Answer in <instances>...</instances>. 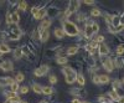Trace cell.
Listing matches in <instances>:
<instances>
[{"label": "cell", "instance_id": "cell-1", "mask_svg": "<svg viewBox=\"0 0 124 103\" xmlns=\"http://www.w3.org/2000/svg\"><path fill=\"white\" fill-rule=\"evenodd\" d=\"M63 31L66 32V35L68 36H77L78 35V27L75 23L72 21H68V20H66V21H63Z\"/></svg>", "mask_w": 124, "mask_h": 103}, {"label": "cell", "instance_id": "cell-2", "mask_svg": "<svg viewBox=\"0 0 124 103\" xmlns=\"http://www.w3.org/2000/svg\"><path fill=\"white\" fill-rule=\"evenodd\" d=\"M102 65H103V68H106L108 72H112L114 70V63H113L112 58H109V57H103L102 58Z\"/></svg>", "mask_w": 124, "mask_h": 103}, {"label": "cell", "instance_id": "cell-3", "mask_svg": "<svg viewBox=\"0 0 124 103\" xmlns=\"http://www.w3.org/2000/svg\"><path fill=\"white\" fill-rule=\"evenodd\" d=\"M48 70H50V67L48 66H46V65H42L41 67H39V68H36L35 71H34V75L36 76V77H42V76H45L47 72H48Z\"/></svg>", "mask_w": 124, "mask_h": 103}, {"label": "cell", "instance_id": "cell-4", "mask_svg": "<svg viewBox=\"0 0 124 103\" xmlns=\"http://www.w3.org/2000/svg\"><path fill=\"white\" fill-rule=\"evenodd\" d=\"M98 54H99L101 57L107 56V55L109 54V48H108V46H107L106 44H101V45L98 46Z\"/></svg>", "mask_w": 124, "mask_h": 103}, {"label": "cell", "instance_id": "cell-5", "mask_svg": "<svg viewBox=\"0 0 124 103\" xmlns=\"http://www.w3.org/2000/svg\"><path fill=\"white\" fill-rule=\"evenodd\" d=\"M0 68H1L3 71H5V72H8V71H13L14 65H13L11 61H4V62L0 63Z\"/></svg>", "mask_w": 124, "mask_h": 103}, {"label": "cell", "instance_id": "cell-6", "mask_svg": "<svg viewBox=\"0 0 124 103\" xmlns=\"http://www.w3.org/2000/svg\"><path fill=\"white\" fill-rule=\"evenodd\" d=\"M54 34H55V36H56L57 40H62V39L66 36V32L63 31V29H62V27H57V29H55Z\"/></svg>", "mask_w": 124, "mask_h": 103}, {"label": "cell", "instance_id": "cell-7", "mask_svg": "<svg viewBox=\"0 0 124 103\" xmlns=\"http://www.w3.org/2000/svg\"><path fill=\"white\" fill-rule=\"evenodd\" d=\"M63 73H65L66 77H75V78H77V73L70 67H65L63 68Z\"/></svg>", "mask_w": 124, "mask_h": 103}, {"label": "cell", "instance_id": "cell-8", "mask_svg": "<svg viewBox=\"0 0 124 103\" xmlns=\"http://www.w3.org/2000/svg\"><path fill=\"white\" fill-rule=\"evenodd\" d=\"M40 31V30H39ZM50 37V32H48V30H42V31H40V40L42 41V42H46V41L48 40Z\"/></svg>", "mask_w": 124, "mask_h": 103}, {"label": "cell", "instance_id": "cell-9", "mask_svg": "<svg viewBox=\"0 0 124 103\" xmlns=\"http://www.w3.org/2000/svg\"><path fill=\"white\" fill-rule=\"evenodd\" d=\"M51 24H52V21H51L50 19L44 20V21L41 23V25H40V31H42V30H48V27H50Z\"/></svg>", "mask_w": 124, "mask_h": 103}, {"label": "cell", "instance_id": "cell-10", "mask_svg": "<svg viewBox=\"0 0 124 103\" xmlns=\"http://www.w3.org/2000/svg\"><path fill=\"white\" fill-rule=\"evenodd\" d=\"M79 5H81V3H79V1H70L68 10H70L71 13H73V11H76V10H78Z\"/></svg>", "mask_w": 124, "mask_h": 103}, {"label": "cell", "instance_id": "cell-11", "mask_svg": "<svg viewBox=\"0 0 124 103\" xmlns=\"http://www.w3.org/2000/svg\"><path fill=\"white\" fill-rule=\"evenodd\" d=\"M85 35L87 39H91L93 36V29H92V24H88L85 29Z\"/></svg>", "mask_w": 124, "mask_h": 103}, {"label": "cell", "instance_id": "cell-12", "mask_svg": "<svg viewBox=\"0 0 124 103\" xmlns=\"http://www.w3.org/2000/svg\"><path fill=\"white\" fill-rule=\"evenodd\" d=\"M46 15H47V10L46 9H40V11L37 13V15L35 16V19L36 20H42V19H45Z\"/></svg>", "mask_w": 124, "mask_h": 103}, {"label": "cell", "instance_id": "cell-13", "mask_svg": "<svg viewBox=\"0 0 124 103\" xmlns=\"http://www.w3.org/2000/svg\"><path fill=\"white\" fill-rule=\"evenodd\" d=\"M108 96H109V98H110L112 101H116V102H118V99L120 98V96L118 95V92H117V91H114V89L110 91L109 93H108Z\"/></svg>", "mask_w": 124, "mask_h": 103}, {"label": "cell", "instance_id": "cell-14", "mask_svg": "<svg viewBox=\"0 0 124 103\" xmlns=\"http://www.w3.org/2000/svg\"><path fill=\"white\" fill-rule=\"evenodd\" d=\"M14 82L13 78H10V77H3V78H0V85L1 86H6V85H11Z\"/></svg>", "mask_w": 124, "mask_h": 103}, {"label": "cell", "instance_id": "cell-15", "mask_svg": "<svg viewBox=\"0 0 124 103\" xmlns=\"http://www.w3.org/2000/svg\"><path fill=\"white\" fill-rule=\"evenodd\" d=\"M113 63H114V66L117 68H122L124 66V60L122 57H118V58H116L114 61H113Z\"/></svg>", "mask_w": 124, "mask_h": 103}, {"label": "cell", "instance_id": "cell-16", "mask_svg": "<svg viewBox=\"0 0 124 103\" xmlns=\"http://www.w3.org/2000/svg\"><path fill=\"white\" fill-rule=\"evenodd\" d=\"M77 52H78V47H77V46H71V47L67 48V55H68V56H73V55H76Z\"/></svg>", "mask_w": 124, "mask_h": 103}, {"label": "cell", "instance_id": "cell-17", "mask_svg": "<svg viewBox=\"0 0 124 103\" xmlns=\"http://www.w3.org/2000/svg\"><path fill=\"white\" fill-rule=\"evenodd\" d=\"M0 51H1L3 54H8L11 51V48H10V46L6 45V44H0Z\"/></svg>", "mask_w": 124, "mask_h": 103}, {"label": "cell", "instance_id": "cell-18", "mask_svg": "<svg viewBox=\"0 0 124 103\" xmlns=\"http://www.w3.org/2000/svg\"><path fill=\"white\" fill-rule=\"evenodd\" d=\"M11 19H13V24H19V21H20V15H19V13H17V11L11 13Z\"/></svg>", "mask_w": 124, "mask_h": 103}, {"label": "cell", "instance_id": "cell-19", "mask_svg": "<svg viewBox=\"0 0 124 103\" xmlns=\"http://www.w3.org/2000/svg\"><path fill=\"white\" fill-rule=\"evenodd\" d=\"M112 25L114 26V27H118V26L120 25V17L117 16V15L113 16V19H112Z\"/></svg>", "mask_w": 124, "mask_h": 103}, {"label": "cell", "instance_id": "cell-20", "mask_svg": "<svg viewBox=\"0 0 124 103\" xmlns=\"http://www.w3.org/2000/svg\"><path fill=\"white\" fill-rule=\"evenodd\" d=\"M42 93L45 95V96H51L54 93V89H52V87H42Z\"/></svg>", "mask_w": 124, "mask_h": 103}, {"label": "cell", "instance_id": "cell-21", "mask_svg": "<svg viewBox=\"0 0 124 103\" xmlns=\"http://www.w3.org/2000/svg\"><path fill=\"white\" fill-rule=\"evenodd\" d=\"M32 91L35 93H42V86H40L39 83H34L32 85Z\"/></svg>", "mask_w": 124, "mask_h": 103}, {"label": "cell", "instance_id": "cell-22", "mask_svg": "<svg viewBox=\"0 0 124 103\" xmlns=\"http://www.w3.org/2000/svg\"><path fill=\"white\" fill-rule=\"evenodd\" d=\"M23 48H16L15 51H14V57L16 58V60H19V58H21L23 57Z\"/></svg>", "mask_w": 124, "mask_h": 103}, {"label": "cell", "instance_id": "cell-23", "mask_svg": "<svg viewBox=\"0 0 124 103\" xmlns=\"http://www.w3.org/2000/svg\"><path fill=\"white\" fill-rule=\"evenodd\" d=\"M108 82H109V77L107 75H101L99 76V83L106 85V83H108Z\"/></svg>", "mask_w": 124, "mask_h": 103}, {"label": "cell", "instance_id": "cell-24", "mask_svg": "<svg viewBox=\"0 0 124 103\" xmlns=\"http://www.w3.org/2000/svg\"><path fill=\"white\" fill-rule=\"evenodd\" d=\"M98 102H101V103H110L112 99L109 98V96H101L98 98Z\"/></svg>", "mask_w": 124, "mask_h": 103}, {"label": "cell", "instance_id": "cell-25", "mask_svg": "<svg viewBox=\"0 0 124 103\" xmlns=\"http://www.w3.org/2000/svg\"><path fill=\"white\" fill-rule=\"evenodd\" d=\"M25 79V77H24V73H21V72H17L16 73V76H15V81L17 82V83H20V82H23Z\"/></svg>", "mask_w": 124, "mask_h": 103}, {"label": "cell", "instance_id": "cell-26", "mask_svg": "<svg viewBox=\"0 0 124 103\" xmlns=\"http://www.w3.org/2000/svg\"><path fill=\"white\" fill-rule=\"evenodd\" d=\"M10 88H11V91H13V92H16V93H17V91L20 89V86H19V83H17L16 81H14L13 83L10 85Z\"/></svg>", "mask_w": 124, "mask_h": 103}, {"label": "cell", "instance_id": "cell-27", "mask_svg": "<svg viewBox=\"0 0 124 103\" xmlns=\"http://www.w3.org/2000/svg\"><path fill=\"white\" fill-rule=\"evenodd\" d=\"M76 81L78 82L81 86H83V85H85V82H86V81H85V76L82 75V73H78V75H77V79H76Z\"/></svg>", "mask_w": 124, "mask_h": 103}, {"label": "cell", "instance_id": "cell-28", "mask_svg": "<svg viewBox=\"0 0 124 103\" xmlns=\"http://www.w3.org/2000/svg\"><path fill=\"white\" fill-rule=\"evenodd\" d=\"M5 96L8 97V99H10V98L16 97V96H17V93H16V92H13V91H8V92H5Z\"/></svg>", "mask_w": 124, "mask_h": 103}, {"label": "cell", "instance_id": "cell-29", "mask_svg": "<svg viewBox=\"0 0 124 103\" xmlns=\"http://www.w3.org/2000/svg\"><path fill=\"white\" fill-rule=\"evenodd\" d=\"M67 57H57L56 58V61H57V63L58 65H65V63H67Z\"/></svg>", "mask_w": 124, "mask_h": 103}, {"label": "cell", "instance_id": "cell-30", "mask_svg": "<svg viewBox=\"0 0 124 103\" xmlns=\"http://www.w3.org/2000/svg\"><path fill=\"white\" fill-rule=\"evenodd\" d=\"M27 8V3L26 1H19V9L21 10V11H25Z\"/></svg>", "mask_w": 124, "mask_h": 103}, {"label": "cell", "instance_id": "cell-31", "mask_svg": "<svg viewBox=\"0 0 124 103\" xmlns=\"http://www.w3.org/2000/svg\"><path fill=\"white\" fill-rule=\"evenodd\" d=\"M116 52H117V55H123L124 54V45H119L118 47H117V50H116Z\"/></svg>", "mask_w": 124, "mask_h": 103}, {"label": "cell", "instance_id": "cell-32", "mask_svg": "<svg viewBox=\"0 0 124 103\" xmlns=\"http://www.w3.org/2000/svg\"><path fill=\"white\" fill-rule=\"evenodd\" d=\"M5 21H6V24H8V25H11V24H13V19H11V14H10V13H8V14H6V19H5Z\"/></svg>", "mask_w": 124, "mask_h": 103}, {"label": "cell", "instance_id": "cell-33", "mask_svg": "<svg viewBox=\"0 0 124 103\" xmlns=\"http://www.w3.org/2000/svg\"><path fill=\"white\" fill-rule=\"evenodd\" d=\"M91 15H92V16H94V17H97V16H99V15H101V11H99L98 9H92Z\"/></svg>", "mask_w": 124, "mask_h": 103}, {"label": "cell", "instance_id": "cell-34", "mask_svg": "<svg viewBox=\"0 0 124 103\" xmlns=\"http://www.w3.org/2000/svg\"><path fill=\"white\" fill-rule=\"evenodd\" d=\"M120 87H122V83H120L119 81H114V82H113V88H114V91H117Z\"/></svg>", "mask_w": 124, "mask_h": 103}, {"label": "cell", "instance_id": "cell-35", "mask_svg": "<svg viewBox=\"0 0 124 103\" xmlns=\"http://www.w3.org/2000/svg\"><path fill=\"white\" fill-rule=\"evenodd\" d=\"M29 92V87L27 86H23V87H20V93L21 95H26Z\"/></svg>", "mask_w": 124, "mask_h": 103}, {"label": "cell", "instance_id": "cell-36", "mask_svg": "<svg viewBox=\"0 0 124 103\" xmlns=\"http://www.w3.org/2000/svg\"><path fill=\"white\" fill-rule=\"evenodd\" d=\"M92 29H93V34H96V32H98V30H99V25L97 23H93L92 24Z\"/></svg>", "mask_w": 124, "mask_h": 103}, {"label": "cell", "instance_id": "cell-37", "mask_svg": "<svg viewBox=\"0 0 124 103\" xmlns=\"http://www.w3.org/2000/svg\"><path fill=\"white\" fill-rule=\"evenodd\" d=\"M9 101L11 102V103H21V99H20L19 96H16V97H14V98H10Z\"/></svg>", "mask_w": 124, "mask_h": 103}, {"label": "cell", "instance_id": "cell-38", "mask_svg": "<svg viewBox=\"0 0 124 103\" xmlns=\"http://www.w3.org/2000/svg\"><path fill=\"white\" fill-rule=\"evenodd\" d=\"M39 11H40V8H37V6H34L32 9H31V14H32L34 16H36Z\"/></svg>", "mask_w": 124, "mask_h": 103}, {"label": "cell", "instance_id": "cell-39", "mask_svg": "<svg viewBox=\"0 0 124 103\" xmlns=\"http://www.w3.org/2000/svg\"><path fill=\"white\" fill-rule=\"evenodd\" d=\"M11 32L15 34V35H17V36H21V34H23V32H21V30L17 29V27H16V29H13V30H11Z\"/></svg>", "mask_w": 124, "mask_h": 103}, {"label": "cell", "instance_id": "cell-40", "mask_svg": "<svg viewBox=\"0 0 124 103\" xmlns=\"http://www.w3.org/2000/svg\"><path fill=\"white\" fill-rule=\"evenodd\" d=\"M9 39H10V40H19L20 36H17V35H15V34H13V32H10V34H9Z\"/></svg>", "mask_w": 124, "mask_h": 103}, {"label": "cell", "instance_id": "cell-41", "mask_svg": "<svg viewBox=\"0 0 124 103\" xmlns=\"http://www.w3.org/2000/svg\"><path fill=\"white\" fill-rule=\"evenodd\" d=\"M48 81H50V83H56L57 82V78H56V76H50V78H48Z\"/></svg>", "mask_w": 124, "mask_h": 103}, {"label": "cell", "instance_id": "cell-42", "mask_svg": "<svg viewBox=\"0 0 124 103\" xmlns=\"http://www.w3.org/2000/svg\"><path fill=\"white\" fill-rule=\"evenodd\" d=\"M92 81H93V83H99V76H97V75H93Z\"/></svg>", "mask_w": 124, "mask_h": 103}, {"label": "cell", "instance_id": "cell-43", "mask_svg": "<svg viewBox=\"0 0 124 103\" xmlns=\"http://www.w3.org/2000/svg\"><path fill=\"white\" fill-rule=\"evenodd\" d=\"M37 37H40V31L35 30V31L32 32V39H37Z\"/></svg>", "mask_w": 124, "mask_h": 103}, {"label": "cell", "instance_id": "cell-44", "mask_svg": "<svg viewBox=\"0 0 124 103\" xmlns=\"http://www.w3.org/2000/svg\"><path fill=\"white\" fill-rule=\"evenodd\" d=\"M123 29H124V25L120 24L118 27H116V32H120V31H123Z\"/></svg>", "mask_w": 124, "mask_h": 103}, {"label": "cell", "instance_id": "cell-45", "mask_svg": "<svg viewBox=\"0 0 124 103\" xmlns=\"http://www.w3.org/2000/svg\"><path fill=\"white\" fill-rule=\"evenodd\" d=\"M103 40H104V36H102V35H101V36H98V37L96 39V41H97L98 44H99V42H103Z\"/></svg>", "mask_w": 124, "mask_h": 103}, {"label": "cell", "instance_id": "cell-46", "mask_svg": "<svg viewBox=\"0 0 124 103\" xmlns=\"http://www.w3.org/2000/svg\"><path fill=\"white\" fill-rule=\"evenodd\" d=\"M118 103H124V96H122V97L118 99Z\"/></svg>", "mask_w": 124, "mask_h": 103}, {"label": "cell", "instance_id": "cell-47", "mask_svg": "<svg viewBox=\"0 0 124 103\" xmlns=\"http://www.w3.org/2000/svg\"><path fill=\"white\" fill-rule=\"evenodd\" d=\"M86 5H93V4H94V3H93V1H83Z\"/></svg>", "mask_w": 124, "mask_h": 103}, {"label": "cell", "instance_id": "cell-48", "mask_svg": "<svg viewBox=\"0 0 124 103\" xmlns=\"http://www.w3.org/2000/svg\"><path fill=\"white\" fill-rule=\"evenodd\" d=\"M120 24H123L124 25V14L122 15V17H120Z\"/></svg>", "mask_w": 124, "mask_h": 103}, {"label": "cell", "instance_id": "cell-49", "mask_svg": "<svg viewBox=\"0 0 124 103\" xmlns=\"http://www.w3.org/2000/svg\"><path fill=\"white\" fill-rule=\"evenodd\" d=\"M72 103H81V102H79V99H77V98H75L73 101H72Z\"/></svg>", "mask_w": 124, "mask_h": 103}, {"label": "cell", "instance_id": "cell-50", "mask_svg": "<svg viewBox=\"0 0 124 103\" xmlns=\"http://www.w3.org/2000/svg\"><path fill=\"white\" fill-rule=\"evenodd\" d=\"M4 103H11V102H10V101H9V99H6V101H5V102H4Z\"/></svg>", "mask_w": 124, "mask_h": 103}, {"label": "cell", "instance_id": "cell-51", "mask_svg": "<svg viewBox=\"0 0 124 103\" xmlns=\"http://www.w3.org/2000/svg\"><path fill=\"white\" fill-rule=\"evenodd\" d=\"M1 55H3V52H1V51H0V57H1Z\"/></svg>", "mask_w": 124, "mask_h": 103}, {"label": "cell", "instance_id": "cell-52", "mask_svg": "<svg viewBox=\"0 0 124 103\" xmlns=\"http://www.w3.org/2000/svg\"><path fill=\"white\" fill-rule=\"evenodd\" d=\"M40 103H47V102H45V101H42V102H40Z\"/></svg>", "mask_w": 124, "mask_h": 103}, {"label": "cell", "instance_id": "cell-53", "mask_svg": "<svg viewBox=\"0 0 124 103\" xmlns=\"http://www.w3.org/2000/svg\"><path fill=\"white\" fill-rule=\"evenodd\" d=\"M81 103H88V102H81Z\"/></svg>", "mask_w": 124, "mask_h": 103}, {"label": "cell", "instance_id": "cell-54", "mask_svg": "<svg viewBox=\"0 0 124 103\" xmlns=\"http://www.w3.org/2000/svg\"><path fill=\"white\" fill-rule=\"evenodd\" d=\"M123 83H124V77H123Z\"/></svg>", "mask_w": 124, "mask_h": 103}, {"label": "cell", "instance_id": "cell-55", "mask_svg": "<svg viewBox=\"0 0 124 103\" xmlns=\"http://www.w3.org/2000/svg\"><path fill=\"white\" fill-rule=\"evenodd\" d=\"M21 103H27V102H21Z\"/></svg>", "mask_w": 124, "mask_h": 103}, {"label": "cell", "instance_id": "cell-56", "mask_svg": "<svg viewBox=\"0 0 124 103\" xmlns=\"http://www.w3.org/2000/svg\"><path fill=\"white\" fill-rule=\"evenodd\" d=\"M0 86H1V85H0Z\"/></svg>", "mask_w": 124, "mask_h": 103}]
</instances>
